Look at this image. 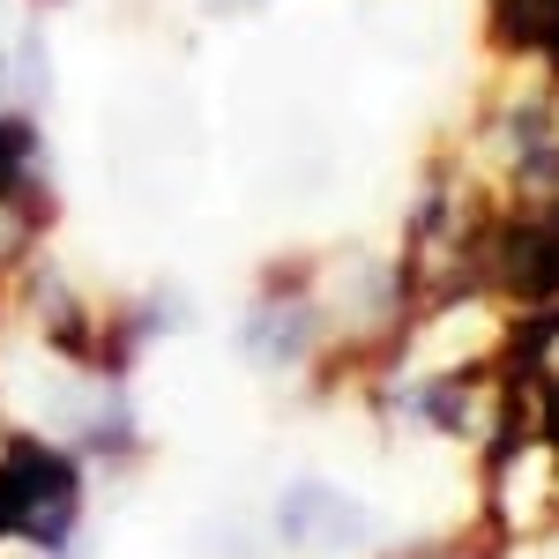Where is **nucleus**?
Here are the masks:
<instances>
[{
  "instance_id": "obj_5",
  "label": "nucleus",
  "mask_w": 559,
  "mask_h": 559,
  "mask_svg": "<svg viewBox=\"0 0 559 559\" xmlns=\"http://www.w3.org/2000/svg\"><path fill=\"white\" fill-rule=\"evenodd\" d=\"M306 336H313V329H306V306L299 299H269L254 313V329H247V350L284 366V358H299V350H306Z\"/></svg>"
},
{
  "instance_id": "obj_6",
  "label": "nucleus",
  "mask_w": 559,
  "mask_h": 559,
  "mask_svg": "<svg viewBox=\"0 0 559 559\" xmlns=\"http://www.w3.org/2000/svg\"><path fill=\"white\" fill-rule=\"evenodd\" d=\"M411 559H455V552H411Z\"/></svg>"
},
{
  "instance_id": "obj_4",
  "label": "nucleus",
  "mask_w": 559,
  "mask_h": 559,
  "mask_svg": "<svg viewBox=\"0 0 559 559\" xmlns=\"http://www.w3.org/2000/svg\"><path fill=\"white\" fill-rule=\"evenodd\" d=\"M45 224H52V194H45L38 179L0 187V269H23V261L38 254Z\"/></svg>"
},
{
  "instance_id": "obj_3",
  "label": "nucleus",
  "mask_w": 559,
  "mask_h": 559,
  "mask_svg": "<svg viewBox=\"0 0 559 559\" xmlns=\"http://www.w3.org/2000/svg\"><path fill=\"white\" fill-rule=\"evenodd\" d=\"M276 530H284L292 545H358V537H366V515L344 508L336 492H321V485H299V492L284 500Z\"/></svg>"
},
{
  "instance_id": "obj_1",
  "label": "nucleus",
  "mask_w": 559,
  "mask_h": 559,
  "mask_svg": "<svg viewBox=\"0 0 559 559\" xmlns=\"http://www.w3.org/2000/svg\"><path fill=\"white\" fill-rule=\"evenodd\" d=\"M75 508H83L75 455H60L52 440L8 432V448H0V522L23 530V537H38V545H60L75 530Z\"/></svg>"
},
{
  "instance_id": "obj_2",
  "label": "nucleus",
  "mask_w": 559,
  "mask_h": 559,
  "mask_svg": "<svg viewBox=\"0 0 559 559\" xmlns=\"http://www.w3.org/2000/svg\"><path fill=\"white\" fill-rule=\"evenodd\" d=\"M477 276L522 306H559V210L485 224L477 231Z\"/></svg>"
}]
</instances>
